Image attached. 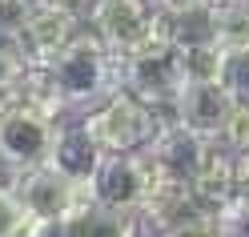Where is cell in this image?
I'll list each match as a JSON object with an SVG mask.
<instances>
[{"instance_id": "cell-3", "label": "cell", "mask_w": 249, "mask_h": 237, "mask_svg": "<svg viewBox=\"0 0 249 237\" xmlns=\"http://www.w3.org/2000/svg\"><path fill=\"white\" fill-rule=\"evenodd\" d=\"M81 121L89 125V133L101 141L105 153H149V145L157 141V133L173 117L121 85L117 92H108L97 109L81 113Z\"/></svg>"}, {"instance_id": "cell-13", "label": "cell", "mask_w": 249, "mask_h": 237, "mask_svg": "<svg viewBox=\"0 0 249 237\" xmlns=\"http://www.w3.org/2000/svg\"><path fill=\"white\" fill-rule=\"evenodd\" d=\"M213 36L229 53H249V0H213Z\"/></svg>"}, {"instance_id": "cell-10", "label": "cell", "mask_w": 249, "mask_h": 237, "mask_svg": "<svg viewBox=\"0 0 249 237\" xmlns=\"http://www.w3.org/2000/svg\"><path fill=\"white\" fill-rule=\"evenodd\" d=\"M49 161L65 173V177H72L76 185H85L97 177V169L105 161V149H101V141L89 133V125L81 117H65L60 121V133H56V145H53V157Z\"/></svg>"}, {"instance_id": "cell-22", "label": "cell", "mask_w": 249, "mask_h": 237, "mask_svg": "<svg viewBox=\"0 0 249 237\" xmlns=\"http://www.w3.org/2000/svg\"><path fill=\"white\" fill-rule=\"evenodd\" d=\"M53 4H60V8H72V12H81V17H85L92 0H53Z\"/></svg>"}, {"instance_id": "cell-21", "label": "cell", "mask_w": 249, "mask_h": 237, "mask_svg": "<svg viewBox=\"0 0 249 237\" xmlns=\"http://www.w3.org/2000/svg\"><path fill=\"white\" fill-rule=\"evenodd\" d=\"M213 0H153V8L161 12L165 20H181V17H193V12H205Z\"/></svg>"}, {"instance_id": "cell-17", "label": "cell", "mask_w": 249, "mask_h": 237, "mask_svg": "<svg viewBox=\"0 0 249 237\" xmlns=\"http://www.w3.org/2000/svg\"><path fill=\"white\" fill-rule=\"evenodd\" d=\"M221 85L229 89V97L237 105H249V53H229Z\"/></svg>"}, {"instance_id": "cell-8", "label": "cell", "mask_w": 249, "mask_h": 237, "mask_svg": "<svg viewBox=\"0 0 249 237\" xmlns=\"http://www.w3.org/2000/svg\"><path fill=\"white\" fill-rule=\"evenodd\" d=\"M85 28H92L113 53L124 56L157 28V8L153 0H92L85 12Z\"/></svg>"}, {"instance_id": "cell-19", "label": "cell", "mask_w": 249, "mask_h": 237, "mask_svg": "<svg viewBox=\"0 0 249 237\" xmlns=\"http://www.w3.org/2000/svg\"><path fill=\"white\" fill-rule=\"evenodd\" d=\"M24 237H81V229H76V221H72V213H65V217L33 221V225H28V233H24Z\"/></svg>"}, {"instance_id": "cell-11", "label": "cell", "mask_w": 249, "mask_h": 237, "mask_svg": "<svg viewBox=\"0 0 249 237\" xmlns=\"http://www.w3.org/2000/svg\"><path fill=\"white\" fill-rule=\"evenodd\" d=\"M233 177H237V153L225 149L221 141H213V149L205 153L201 169L193 173V193H197V205L205 213H221L233 205Z\"/></svg>"}, {"instance_id": "cell-5", "label": "cell", "mask_w": 249, "mask_h": 237, "mask_svg": "<svg viewBox=\"0 0 249 237\" xmlns=\"http://www.w3.org/2000/svg\"><path fill=\"white\" fill-rule=\"evenodd\" d=\"M153 189L149 153H105L97 177L89 181V197L121 213H141Z\"/></svg>"}, {"instance_id": "cell-18", "label": "cell", "mask_w": 249, "mask_h": 237, "mask_svg": "<svg viewBox=\"0 0 249 237\" xmlns=\"http://www.w3.org/2000/svg\"><path fill=\"white\" fill-rule=\"evenodd\" d=\"M221 145L233 149V153H249V105H233V113H229V125H225V133H221Z\"/></svg>"}, {"instance_id": "cell-23", "label": "cell", "mask_w": 249, "mask_h": 237, "mask_svg": "<svg viewBox=\"0 0 249 237\" xmlns=\"http://www.w3.org/2000/svg\"><path fill=\"white\" fill-rule=\"evenodd\" d=\"M8 4H20V8H24V4H33V0H8Z\"/></svg>"}, {"instance_id": "cell-16", "label": "cell", "mask_w": 249, "mask_h": 237, "mask_svg": "<svg viewBox=\"0 0 249 237\" xmlns=\"http://www.w3.org/2000/svg\"><path fill=\"white\" fill-rule=\"evenodd\" d=\"M161 237H229V229H225V221H221V213H193V217H185V221H177V225H169Z\"/></svg>"}, {"instance_id": "cell-20", "label": "cell", "mask_w": 249, "mask_h": 237, "mask_svg": "<svg viewBox=\"0 0 249 237\" xmlns=\"http://www.w3.org/2000/svg\"><path fill=\"white\" fill-rule=\"evenodd\" d=\"M229 209L249 221V153L237 157V177H233V205Z\"/></svg>"}, {"instance_id": "cell-4", "label": "cell", "mask_w": 249, "mask_h": 237, "mask_svg": "<svg viewBox=\"0 0 249 237\" xmlns=\"http://www.w3.org/2000/svg\"><path fill=\"white\" fill-rule=\"evenodd\" d=\"M56 133H60V117L40 113L20 97L0 101V169L20 173V169L44 165L53 157Z\"/></svg>"}, {"instance_id": "cell-6", "label": "cell", "mask_w": 249, "mask_h": 237, "mask_svg": "<svg viewBox=\"0 0 249 237\" xmlns=\"http://www.w3.org/2000/svg\"><path fill=\"white\" fill-rule=\"evenodd\" d=\"M85 28V17L72 8H60L53 0H33L17 24V40L28 56V65H53V60L76 40Z\"/></svg>"}, {"instance_id": "cell-7", "label": "cell", "mask_w": 249, "mask_h": 237, "mask_svg": "<svg viewBox=\"0 0 249 237\" xmlns=\"http://www.w3.org/2000/svg\"><path fill=\"white\" fill-rule=\"evenodd\" d=\"M8 185L17 189V197L24 201V209L33 213V221L65 217V213L81 209V205L89 201V189H85V185H76L72 177H65V173H60L53 161L12 173Z\"/></svg>"}, {"instance_id": "cell-9", "label": "cell", "mask_w": 249, "mask_h": 237, "mask_svg": "<svg viewBox=\"0 0 249 237\" xmlns=\"http://www.w3.org/2000/svg\"><path fill=\"white\" fill-rule=\"evenodd\" d=\"M233 105L237 101L229 97V89L221 81H189L173 101V121L205 141H221Z\"/></svg>"}, {"instance_id": "cell-15", "label": "cell", "mask_w": 249, "mask_h": 237, "mask_svg": "<svg viewBox=\"0 0 249 237\" xmlns=\"http://www.w3.org/2000/svg\"><path fill=\"white\" fill-rule=\"evenodd\" d=\"M24 73H28V56H24V49H20L17 33L0 28V101H8L12 92L20 89Z\"/></svg>"}, {"instance_id": "cell-12", "label": "cell", "mask_w": 249, "mask_h": 237, "mask_svg": "<svg viewBox=\"0 0 249 237\" xmlns=\"http://www.w3.org/2000/svg\"><path fill=\"white\" fill-rule=\"evenodd\" d=\"M213 149V141L189 133L185 125L169 121L165 129L157 133V141L149 145V161L165 169V173H181V177H193V173L201 169V161H205V153Z\"/></svg>"}, {"instance_id": "cell-2", "label": "cell", "mask_w": 249, "mask_h": 237, "mask_svg": "<svg viewBox=\"0 0 249 237\" xmlns=\"http://www.w3.org/2000/svg\"><path fill=\"white\" fill-rule=\"evenodd\" d=\"M121 85L173 117V101H177V92L189 85V76H185L181 44L173 40V28H169V20L161 12H157V28H153L137 49H129L121 56Z\"/></svg>"}, {"instance_id": "cell-14", "label": "cell", "mask_w": 249, "mask_h": 237, "mask_svg": "<svg viewBox=\"0 0 249 237\" xmlns=\"http://www.w3.org/2000/svg\"><path fill=\"white\" fill-rule=\"evenodd\" d=\"M181 56H185V76L189 81H221L229 49L221 40H201V44H181Z\"/></svg>"}, {"instance_id": "cell-1", "label": "cell", "mask_w": 249, "mask_h": 237, "mask_svg": "<svg viewBox=\"0 0 249 237\" xmlns=\"http://www.w3.org/2000/svg\"><path fill=\"white\" fill-rule=\"evenodd\" d=\"M49 73L69 105V117H81L121 89V53H113L92 28H81L76 40L49 65Z\"/></svg>"}]
</instances>
